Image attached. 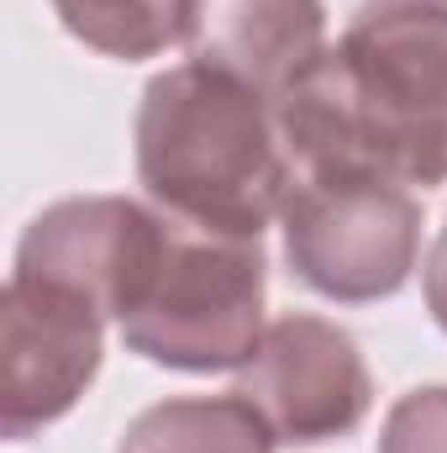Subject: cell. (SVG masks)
Masks as SVG:
<instances>
[{"instance_id":"52a82bcc","label":"cell","mask_w":447,"mask_h":453,"mask_svg":"<svg viewBox=\"0 0 447 453\" xmlns=\"http://www.w3.org/2000/svg\"><path fill=\"white\" fill-rule=\"evenodd\" d=\"M169 237V217L126 201V196H74L48 206L21 232L16 269L27 280H48L80 301H90L106 322H121L142 296Z\"/></svg>"},{"instance_id":"5b68a950","label":"cell","mask_w":447,"mask_h":453,"mask_svg":"<svg viewBox=\"0 0 447 453\" xmlns=\"http://www.w3.org/2000/svg\"><path fill=\"white\" fill-rule=\"evenodd\" d=\"M106 358V317L48 285L11 274L0 290V427L11 443L42 433L90 390Z\"/></svg>"},{"instance_id":"277c9868","label":"cell","mask_w":447,"mask_h":453,"mask_svg":"<svg viewBox=\"0 0 447 453\" xmlns=\"http://www.w3.org/2000/svg\"><path fill=\"white\" fill-rule=\"evenodd\" d=\"M279 222L295 280L342 306L395 296L421 253V206L411 190L358 169H300Z\"/></svg>"},{"instance_id":"7a4b0ae2","label":"cell","mask_w":447,"mask_h":453,"mask_svg":"<svg viewBox=\"0 0 447 453\" xmlns=\"http://www.w3.org/2000/svg\"><path fill=\"white\" fill-rule=\"evenodd\" d=\"M137 180L174 222L263 237L284 211L295 158L274 101L206 64L148 80L137 106Z\"/></svg>"},{"instance_id":"9c48e42d","label":"cell","mask_w":447,"mask_h":453,"mask_svg":"<svg viewBox=\"0 0 447 453\" xmlns=\"http://www.w3.org/2000/svg\"><path fill=\"white\" fill-rule=\"evenodd\" d=\"M116 453H274V433L237 390L179 395L148 406Z\"/></svg>"},{"instance_id":"30bf717a","label":"cell","mask_w":447,"mask_h":453,"mask_svg":"<svg viewBox=\"0 0 447 453\" xmlns=\"http://www.w3.org/2000/svg\"><path fill=\"white\" fill-rule=\"evenodd\" d=\"M69 37L106 58H153L185 27V0H53Z\"/></svg>"},{"instance_id":"7c38bea8","label":"cell","mask_w":447,"mask_h":453,"mask_svg":"<svg viewBox=\"0 0 447 453\" xmlns=\"http://www.w3.org/2000/svg\"><path fill=\"white\" fill-rule=\"evenodd\" d=\"M421 285H427V311H432V322L447 333V226H443V237L432 242V253H427Z\"/></svg>"},{"instance_id":"8fae6325","label":"cell","mask_w":447,"mask_h":453,"mask_svg":"<svg viewBox=\"0 0 447 453\" xmlns=\"http://www.w3.org/2000/svg\"><path fill=\"white\" fill-rule=\"evenodd\" d=\"M379 453H447V385L400 395L384 417Z\"/></svg>"},{"instance_id":"6da1fadb","label":"cell","mask_w":447,"mask_h":453,"mask_svg":"<svg viewBox=\"0 0 447 453\" xmlns=\"http://www.w3.org/2000/svg\"><path fill=\"white\" fill-rule=\"evenodd\" d=\"M274 116L300 169L447 185V0H368Z\"/></svg>"},{"instance_id":"ba28073f","label":"cell","mask_w":447,"mask_h":453,"mask_svg":"<svg viewBox=\"0 0 447 453\" xmlns=\"http://www.w3.org/2000/svg\"><path fill=\"white\" fill-rule=\"evenodd\" d=\"M190 64L222 69L279 101L316 58L327 37L322 0H185L179 27Z\"/></svg>"},{"instance_id":"3957f363","label":"cell","mask_w":447,"mask_h":453,"mask_svg":"<svg viewBox=\"0 0 447 453\" xmlns=\"http://www.w3.org/2000/svg\"><path fill=\"white\" fill-rule=\"evenodd\" d=\"M263 290H269V264L258 237H226L169 217L163 253L116 327L132 353L163 369L185 374L242 369L269 333Z\"/></svg>"},{"instance_id":"8992f818","label":"cell","mask_w":447,"mask_h":453,"mask_svg":"<svg viewBox=\"0 0 447 453\" xmlns=\"http://www.w3.org/2000/svg\"><path fill=\"white\" fill-rule=\"evenodd\" d=\"M237 395L269 422L274 443L311 449L347 438L368 406H374V380L358 353L352 333H342L327 317H279L258 353L242 364Z\"/></svg>"}]
</instances>
